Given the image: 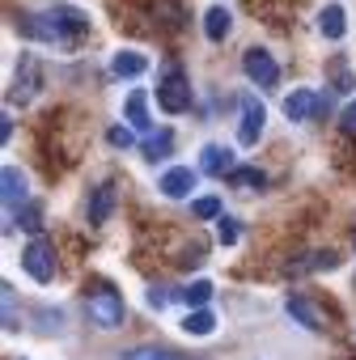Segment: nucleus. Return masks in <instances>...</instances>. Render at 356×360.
Returning a JSON list of instances; mask_svg holds the SVG:
<instances>
[{
	"label": "nucleus",
	"instance_id": "1",
	"mask_svg": "<svg viewBox=\"0 0 356 360\" xmlns=\"http://www.w3.org/2000/svg\"><path fill=\"white\" fill-rule=\"evenodd\" d=\"M13 26H18V34L39 39V43H56V47H77L89 34V18L72 5H56L47 13H22Z\"/></svg>",
	"mask_w": 356,
	"mask_h": 360
},
{
	"label": "nucleus",
	"instance_id": "2",
	"mask_svg": "<svg viewBox=\"0 0 356 360\" xmlns=\"http://www.w3.org/2000/svg\"><path fill=\"white\" fill-rule=\"evenodd\" d=\"M85 314H89L102 330H115V326H123L127 305H123V297H119L110 284H98L94 292H85Z\"/></svg>",
	"mask_w": 356,
	"mask_h": 360
},
{
	"label": "nucleus",
	"instance_id": "3",
	"mask_svg": "<svg viewBox=\"0 0 356 360\" xmlns=\"http://www.w3.org/2000/svg\"><path fill=\"white\" fill-rule=\"evenodd\" d=\"M157 106H161L165 115L191 110V81L178 72V64H165V81L157 85Z\"/></svg>",
	"mask_w": 356,
	"mask_h": 360
},
{
	"label": "nucleus",
	"instance_id": "4",
	"mask_svg": "<svg viewBox=\"0 0 356 360\" xmlns=\"http://www.w3.org/2000/svg\"><path fill=\"white\" fill-rule=\"evenodd\" d=\"M242 72H246L259 89H276V85H280V64H276L272 51H263V47H250V51L242 56Z\"/></svg>",
	"mask_w": 356,
	"mask_h": 360
},
{
	"label": "nucleus",
	"instance_id": "5",
	"mask_svg": "<svg viewBox=\"0 0 356 360\" xmlns=\"http://www.w3.org/2000/svg\"><path fill=\"white\" fill-rule=\"evenodd\" d=\"M22 267H26V276H34L39 284H51V280H56V250H51V242L34 238V242L22 250Z\"/></svg>",
	"mask_w": 356,
	"mask_h": 360
},
{
	"label": "nucleus",
	"instance_id": "6",
	"mask_svg": "<svg viewBox=\"0 0 356 360\" xmlns=\"http://www.w3.org/2000/svg\"><path fill=\"white\" fill-rule=\"evenodd\" d=\"M326 110V94H314V89H293L288 98H284V115L293 119V123H310V119H318Z\"/></svg>",
	"mask_w": 356,
	"mask_h": 360
},
{
	"label": "nucleus",
	"instance_id": "7",
	"mask_svg": "<svg viewBox=\"0 0 356 360\" xmlns=\"http://www.w3.org/2000/svg\"><path fill=\"white\" fill-rule=\"evenodd\" d=\"M0 183H5V217L13 221V217L26 208V200H30V178H26L18 165H5V174H0Z\"/></svg>",
	"mask_w": 356,
	"mask_h": 360
},
{
	"label": "nucleus",
	"instance_id": "8",
	"mask_svg": "<svg viewBox=\"0 0 356 360\" xmlns=\"http://www.w3.org/2000/svg\"><path fill=\"white\" fill-rule=\"evenodd\" d=\"M263 127H267V110H263V102L259 98H242V127H238V140L250 148V144H259V136H263Z\"/></svg>",
	"mask_w": 356,
	"mask_h": 360
},
{
	"label": "nucleus",
	"instance_id": "9",
	"mask_svg": "<svg viewBox=\"0 0 356 360\" xmlns=\"http://www.w3.org/2000/svg\"><path fill=\"white\" fill-rule=\"evenodd\" d=\"M196 183H200V169H191V165H174V169L161 174V183H157V187H161L165 200H187Z\"/></svg>",
	"mask_w": 356,
	"mask_h": 360
},
{
	"label": "nucleus",
	"instance_id": "10",
	"mask_svg": "<svg viewBox=\"0 0 356 360\" xmlns=\"http://www.w3.org/2000/svg\"><path fill=\"white\" fill-rule=\"evenodd\" d=\"M284 309H288V318H293V322H301L305 330H326V314H322L310 297H288V301H284Z\"/></svg>",
	"mask_w": 356,
	"mask_h": 360
},
{
	"label": "nucleus",
	"instance_id": "11",
	"mask_svg": "<svg viewBox=\"0 0 356 360\" xmlns=\"http://www.w3.org/2000/svg\"><path fill=\"white\" fill-rule=\"evenodd\" d=\"M115 212V183H98L89 195V225H106Z\"/></svg>",
	"mask_w": 356,
	"mask_h": 360
},
{
	"label": "nucleus",
	"instance_id": "12",
	"mask_svg": "<svg viewBox=\"0 0 356 360\" xmlns=\"http://www.w3.org/2000/svg\"><path fill=\"white\" fill-rule=\"evenodd\" d=\"M200 169H204V174L225 178V174L234 169V153H229L225 144H204V153H200Z\"/></svg>",
	"mask_w": 356,
	"mask_h": 360
},
{
	"label": "nucleus",
	"instance_id": "13",
	"mask_svg": "<svg viewBox=\"0 0 356 360\" xmlns=\"http://www.w3.org/2000/svg\"><path fill=\"white\" fill-rule=\"evenodd\" d=\"M318 30H322V39L339 43V39L348 34V13H343V5H326V9L318 13Z\"/></svg>",
	"mask_w": 356,
	"mask_h": 360
},
{
	"label": "nucleus",
	"instance_id": "14",
	"mask_svg": "<svg viewBox=\"0 0 356 360\" xmlns=\"http://www.w3.org/2000/svg\"><path fill=\"white\" fill-rule=\"evenodd\" d=\"M229 30H234V13H229L225 5H217V9H208V13H204V34H208L212 43H225V39H229Z\"/></svg>",
	"mask_w": 356,
	"mask_h": 360
},
{
	"label": "nucleus",
	"instance_id": "15",
	"mask_svg": "<svg viewBox=\"0 0 356 360\" xmlns=\"http://www.w3.org/2000/svg\"><path fill=\"white\" fill-rule=\"evenodd\" d=\"M110 72L132 81V77H144V72H148V60H144L140 51H115V60H110Z\"/></svg>",
	"mask_w": 356,
	"mask_h": 360
},
{
	"label": "nucleus",
	"instance_id": "16",
	"mask_svg": "<svg viewBox=\"0 0 356 360\" xmlns=\"http://www.w3.org/2000/svg\"><path fill=\"white\" fill-rule=\"evenodd\" d=\"M127 119H132V127H136V131H148V127H153L144 89H132V94H127Z\"/></svg>",
	"mask_w": 356,
	"mask_h": 360
},
{
	"label": "nucleus",
	"instance_id": "17",
	"mask_svg": "<svg viewBox=\"0 0 356 360\" xmlns=\"http://www.w3.org/2000/svg\"><path fill=\"white\" fill-rule=\"evenodd\" d=\"M225 178H229V187H246V191H255V187L267 183V174H263L259 165H234Z\"/></svg>",
	"mask_w": 356,
	"mask_h": 360
},
{
	"label": "nucleus",
	"instance_id": "18",
	"mask_svg": "<svg viewBox=\"0 0 356 360\" xmlns=\"http://www.w3.org/2000/svg\"><path fill=\"white\" fill-rule=\"evenodd\" d=\"M183 330H187V335H212V330H217V314L204 309V305H200V309H187Z\"/></svg>",
	"mask_w": 356,
	"mask_h": 360
},
{
	"label": "nucleus",
	"instance_id": "19",
	"mask_svg": "<svg viewBox=\"0 0 356 360\" xmlns=\"http://www.w3.org/2000/svg\"><path fill=\"white\" fill-rule=\"evenodd\" d=\"M170 148H174V131H170V127H161V131H153V136L144 140V157H148V161H165Z\"/></svg>",
	"mask_w": 356,
	"mask_h": 360
},
{
	"label": "nucleus",
	"instance_id": "20",
	"mask_svg": "<svg viewBox=\"0 0 356 360\" xmlns=\"http://www.w3.org/2000/svg\"><path fill=\"white\" fill-rule=\"evenodd\" d=\"M178 297L187 301V309H200V305H208V301H212V284H208V280H191Z\"/></svg>",
	"mask_w": 356,
	"mask_h": 360
},
{
	"label": "nucleus",
	"instance_id": "21",
	"mask_svg": "<svg viewBox=\"0 0 356 360\" xmlns=\"http://www.w3.org/2000/svg\"><path fill=\"white\" fill-rule=\"evenodd\" d=\"M123 360H196V356H178V352H157V347H132Z\"/></svg>",
	"mask_w": 356,
	"mask_h": 360
},
{
	"label": "nucleus",
	"instance_id": "22",
	"mask_svg": "<svg viewBox=\"0 0 356 360\" xmlns=\"http://www.w3.org/2000/svg\"><path fill=\"white\" fill-rule=\"evenodd\" d=\"M326 77L335 81V85H331L335 94H352V72H348V64H343V60H331V68H326Z\"/></svg>",
	"mask_w": 356,
	"mask_h": 360
},
{
	"label": "nucleus",
	"instance_id": "23",
	"mask_svg": "<svg viewBox=\"0 0 356 360\" xmlns=\"http://www.w3.org/2000/svg\"><path fill=\"white\" fill-rule=\"evenodd\" d=\"M191 217H196V221H217V217H221V200H217V195L196 200V204H191Z\"/></svg>",
	"mask_w": 356,
	"mask_h": 360
},
{
	"label": "nucleus",
	"instance_id": "24",
	"mask_svg": "<svg viewBox=\"0 0 356 360\" xmlns=\"http://www.w3.org/2000/svg\"><path fill=\"white\" fill-rule=\"evenodd\" d=\"M217 238H221V246H234V242L242 238V229H238V221L221 212V217H217Z\"/></svg>",
	"mask_w": 356,
	"mask_h": 360
},
{
	"label": "nucleus",
	"instance_id": "25",
	"mask_svg": "<svg viewBox=\"0 0 356 360\" xmlns=\"http://www.w3.org/2000/svg\"><path fill=\"white\" fill-rule=\"evenodd\" d=\"M0 292H5V330H18V301H13V284H0Z\"/></svg>",
	"mask_w": 356,
	"mask_h": 360
},
{
	"label": "nucleus",
	"instance_id": "26",
	"mask_svg": "<svg viewBox=\"0 0 356 360\" xmlns=\"http://www.w3.org/2000/svg\"><path fill=\"white\" fill-rule=\"evenodd\" d=\"M18 221H22V229L39 233V229H43V208H39V204H26V208L18 212Z\"/></svg>",
	"mask_w": 356,
	"mask_h": 360
},
{
	"label": "nucleus",
	"instance_id": "27",
	"mask_svg": "<svg viewBox=\"0 0 356 360\" xmlns=\"http://www.w3.org/2000/svg\"><path fill=\"white\" fill-rule=\"evenodd\" d=\"M305 267H314V271H335V267H339V255H335V250H318Z\"/></svg>",
	"mask_w": 356,
	"mask_h": 360
},
{
	"label": "nucleus",
	"instance_id": "28",
	"mask_svg": "<svg viewBox=\"0 0 356 360\" xmlns=\"http://www.w3.org/2000/svg\"><path fill=\"white\" fill-rule=\"evenodd\" d=\"M106 140H110L115 148H132V144H136V136H132V127H110V131H106Z\"/></svg>",
	"mask_w": 356,
	"mask_h": 360
},
{
	"label": "nucleus",
	"instance_id": "29",
	"mask_svg": "<svg viewBox=\"0 0 356 360\" xmlns=\"http://www.w3.org/2000/svg\"><path fill=\"white\" fill-rule=\"evenodd\" d=\"M165 301H170V292H165L161 284H153V288H148V309H165Z\"/></svg>",
	"mask_w": 356,
	"mask_h": 360
},
{
	"label": "nucleus",
	"instance_id": "30",
	"mask_svg": "<svg viewBox=\"0 0 356 360\" xmlns=\"http://www.w3.org/2000/svg\"><path fill=\"white\" fill-rule=\"evenodd\" d=\"M339 127H343L348 136H356V102H348V110H343V119H339Z\"/></svg>",
	"mask_w": 356,
	"mask_h": 360
},
{
	"label": "nucleus",
	"instance_id": "31",
	"mask_svg": "<svg viewBox=\"0 0 356 360\" xmlns=\"http://www.w3.org/2000/svg\"><path fill=\"white\" fill-rule=\"evenodd\" d=\"M0 136H5V144L13 140V119H9V115H5V119H0Z\"/></svg>",
	"mask_w": 356,
	"mask_h": 360
}]
</instances>
